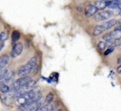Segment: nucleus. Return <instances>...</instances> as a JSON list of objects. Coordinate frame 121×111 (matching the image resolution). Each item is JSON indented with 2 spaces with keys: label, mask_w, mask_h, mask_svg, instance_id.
Here are the masks:
<instances>
[{
  "label": "nucleus",
  "mask_w": 121,
  "mask_h": 111,
  "mask_svg": "<svg viewBox=\"0 0 121 111\" xmlns=\"http://www.w3.org/2000/svg\"><path fill=\"white\" fill-rule=\"evenodd\" d=\"M113 15V12L110 10H104L102 12L98 13L95 16V18L97 22H102L110 19Z\"/></svg>",
  "instance_id": "nucleus-3"
},
{
  "label": "nucleus",
  "mask_w": 121,
  "mask_h": 111,
  "mask_svg": "<svg viewBox=\"0 0 121 111\" xmlns=\"http://www.w3.org/2000/svg\"><path fill=\"white\" fill-rule=\"evenodd\" d=\"M20 38V33L18 31H14L11 34V39L13 42L16 43Z\"/></svg>",
  "instance_id": "nucleus-15"
},
{
  "label": "nucleus",
  "mask_w": 121,
  "mask_h": 111,
  "mask_svg": "<svg viewBox=\"0 0 121 111\" xmlns=\"http://www.w3.org/2000/svg\"><path fill=\"white\" fill-rule=\"evenodd\" d=\"M0 92L3 94L9 93L10 92V87H9L7 85L5 84H3L1 82H0Z\"/></svg>",
  "instance_id": "nucleus-14"
},
{
  "label": "nucleus",
  "mask_w": 121,
  "mask_h": 111,
  "mask_svg": "<svg viewBox=\"0 0 121 111\" xmlns=\"http://www.w3.org/2000/svg\"><path fill=\"white\" fill-rule=\"evenodd\" d=\"M7 71V70H4V69L0 71V81H1L2 79H3V78H4Z\"/></svg>",
  "instance_id": "nucleus-20"
},
{
  "label": "nucleus",
  "mask_w": 121,
  "mask_h": 111,
  "mask_svg": "<svg viewBox=\"0 0 121 111\" xmlns=\"http://www.w3.org/2000/svg\"><path fill=\"white\" fill-rule=\"evenodd\" d=\"M117 73H119V74H121V65L117 67Z\"/></svg>",
  "instance_id": "nucleus-22"
},
{
  "label": "nucleus",
  "mask_w": 121,
  "mask_h": 111,
  "mask_svg": "<svg viewBox=\"0 0 121 111\" xmlns=\"http://www.w3.org/2000/svg\"><path fill=\"white\" fill-rule=\"evenodd\" d=\"M116 23H117V20H116L111 19L110 20L104 23L103 24H102V26L104 28V30L106 31V30H108L111 28H112L113 26H115L116 24Z\"/></svg>",
  "instance_id": "nucleus-9"
},
{
  "label": "nucleus",
  "mask_w": 121,
  "mask_h": 111,
  "mask_svg": "<svg viewBox=\"0 0 121 111\" xmlns=\"http://www.w3.org/2000/svg\"><path fill=\"white\" fill-rule=\"evenodd\" d=\"M97 47H98V48L100 50H103L107 47L106 44L105 42L103 41H100L98 45H97Z\"/></svg>",
  "instance_id": "nucleus-18"
},
{
  "label": "nucleus",
  "mask_w": 121,
  "mask_h": 111,
  "mask_svg": "<svg viewBox=\"0 0 121 111\" xmlns=\"http://www.w3.org/2000/svg\"><path fill=\"white\" fill-rule=\"evenodd\" d=\"M14 75V72L12 71H7L6 73H5V75L4 77V78H3V80L4 81H1V82H3V84H5V82H9L10 80L11 79V78H13Z\"/></svg>",
  "instance_id": "nucleus-12"
},
{
  "label": "nucleus",
  "mask_w": 121,
  "mask_h": 111,
  "mask_svg": "<svg viewBox=\"0 0 121 111\" xmlns=\"http://www.w3.org/2000/svg\"><path fill=\"white\" fill-rule=\"evenodd\" d=\"M97 11H98V9L96 7V6L95 5L91 4L87 7V8L86 9V11H85V13L87 16L91 17L94 15H96Z\"/></svg>",
  "instance_id": "nucleus-6"
},
{
  "label": "nucleus",
  "mask_w": 121,
  "mask_h": 111,
  "mask_svg": "<svg viewBox=\"0 0 121 111\" xmlns=\"http://www.w3.org/2000/svg\"><path fill=\"white\" fill-rule=\"evenodd\" d=\"M53 99H54V94L52 92H50L46 96V101L48 103V104H51V103L53 101Z\"/></svg>",
  "instance_id": "nucleus-17"
},
{
  "label": "nucleus",
  "mask_w": 121,
  "mask_h": 111,
  "mask_svg": "<svg viewBox=\"0 0 121 111\" xmlns=\"http://www.w3.org/2000/svg\"><path fill=\"white\" fill-rule=\"evenodd\" d=\"M23 50V45L21 43H14L11 53V58H15L21 54Z\"/></svg>",
  "instance_id": "nucleus-4"
},
{
  "label": "nucleus",
  "mask_w": 121,
  "mask_h": 111,
  "mask_svg": "<svg viewBox=\"0 0 121 111\" xmlns=\"http://www.w3.org/2000/svg\"><path fill=\"white\" fill-rule=\"evenodd\" d=\"M119 1H107V7L111 9H117L120 4Z\"/></svg>",
  "instance_id": "nucleus-13"
},
{
  "label": "nucleus",
  "mask_w": 121,
  "mask_h": 111,
  "mask_svg": "<svg viewBox=\"0 0 121 111\" xmlns=\"http://www.w3.org/2000/svg\"><path fill=\"white\" fill-rule=\"evenodd\" d=\"M31 80H32V78L29 76H25V77L18 78V79L15 81L11 84L10 87V91H11L12 92H17L22 88H23L25 85H26Z\"/></svg>",
  "instance_id": "nucleus-2"
},
{
  "label": "nucleus",
  "mask_w": 121,
  "mask_h": 111,
  "mask_svg": "<svg viewBox=\"0 0 121 111\" xmlns=\"http://www.w3.org/2000/svg\"><path fill=\"white\" fill-rule=\"evenodd\" d=\"M10 58L7 54H4L0 56V71L3 70L4 68L9 64Z\"/></svg>",
  "instance_id": "nucleus-8"
},
{
  "label": "nucleus",
  "mask_w": 121,
  "mask_h": 111,
  "mask_svg": "<svg viewBox=\"0 0 121 111\" xmlns=\"http://www.w3.org/2000/svg\"><path fill=\"white\" fill-rule=\"evenodd\" d=\"M40 105H41V103H40V99L38 101H36L32 103V105H29L22 111H38V110L40 107Z\"/></svg>",
  "instance_id": "nucleus-7"
},
{
  "label": "nucleus",
  "mask_w": 121,
  "mask_h": 111,
  "mask_svg": "<svg viewBox=\"0 0 121 111\" xmlns=\"http://www.w3.org/2000/svg\"><path fill=\"white\" fill-rule=\"evenodd\" d=\"M37 63V59L36 57H33L29 60L26 65L22 66L18 71V75L19 77H25L27 75L30 73L33 70Z\"/></svg>",
  "instance_id": "nucleus-1"
},
{
  "label": "nucleus",
  "mask_w": 121,
  "mask_h": 111,
  "mask_svg": "<svg viewBox=\"0 0 121 111\" xmlns=\"http://www.w3.org/2000/svg\"><path fill=\"white\" fill-rule=\"evenodd\" d=\"M4 47V43H2L0 44V50H1L3 48V47Z\"/></svg>",
  "instance_id": "nucleus-23"
},
{
  "label": "nucleus",
  "mask_w": 121,
  "mask_h": 111,
  "mask_svg": "<svg viewBox=\"0 0 121 111\" xmlns=\"http://www.w3.org/2000/svg\"><path fill=\"white\" fill-rule=\"evenodd\" d=\"M104 31H105L104 28L102 26V24H100V25H96V26L94 28L93 32V34L95 36H97L100 35L101 34L103 33Z\"/></svg>",
  "instance_id": "nucleus-10"
},
{
  "label": "nucleus",
  "mask_w": 121,
  "mask_h": 111,
  "mask_svg": "<svg viewBox=\"0 0 121 111\" xmlns=\"http://www.w3.org/2000/svg\"><path fill=\"white\" fill-rule=\"evenodd\" d=\"M38 111H53V107L51 104H47L40 107Z\"/></svg>",
  "instance_id": "nucleus-16"
},
{
  "label": "nucleus",
  "mask_w": 121,
  "mask_h": 111,
  "mask_svg": "<svg viewBox=\"0 0 121 111\" xmlns=\"http://www.w3.org/2000/svg\"><path fill=\"white\" fill-rule=\"evenodd\" d=\"M94 5L98 10H103L107 7V1H98L95 3Z\"/></svg>",
  "instance_id": "nucleus-11"
},
{
  "label": "nucleus",
  "mask_w": 121,
  "mask_h": 111,
  "mask_svg": "<svg viewBox=\"0 0 121 111\" xmlns=\"http://www.w3.org/2000/svg\"><path fill=\"white\" fill-rule=\"evenodd\" d=\"M114 48H114L113 46L110 47H109V48H108V50H107L105 52H104V55L107 56V55L109 54H110V53H112L113 51Z\"/></svg>",
  "instance_id": "nucleus-19"
},
{
  "label": "nucleus",
  "mask_w": 121,
  "mask_h": 111,
  "mask_svg": "<svg viewBox=\"0 0 121 111\" xmlns=\"http://www.w3.org/2000/svg\"><path fill=\"white\" fill-rule=\"evenodd\" d=\"M58 111H62V109H59Z\"/></svg>",
  "instance_id": "nucleus-26"
},
{
  "label": "nucleus",
  "mask_w": 121,
  "mask_h": 111,
  "mask_svg": "<svg viewBox=\"0 0 121 111\" xmlns=\"http://www.w3.org/2000/svg\"><path fill=\"white\" fill-rule=\"evenodd\" d=\"M117 63H121V56L119 57L118 59H117Z\"/></svg>",
  "instance_id": "nucleus-24"
},
{
  "label": "nucleus",
  "mask_w": 121,
  "mask_h": 111,
  "mask_svg": "<svg viewBox=\"0 0 121 111\" xmlns=\"http://www.w3.org/2000/svg\"><path fill=\"white\" fill-rule=\"evenodd\" d=\"M118 48H119V49H121V44H120L119 45H118Z\"/></svg>",
  "instance_id": "nucleus-25"
},
{
  "label": "nucleus",
  "mask_w": 121,
  "mask_h": 111,
  "mask_svg": "<svg viewBox=\"0 0 121 111\" xmlns=\"http://www.w3.org/2000/svg\"><path fill=\"white\" fill-rule=\"evenodd\" d=\"M0 97H1L3 103H4L7 106L11 105L13 103V100L16 99L14 96V93L13 94H11V93L3 94V95H1Z\"/></svg>",
  "instance_id": "nucleus-5"
},
{
  "label": "nucleus",
  "mask_w": 121,
  "mask_h": 111,
  "mask_svg": "<svg viewBox=\"0 0 121 111\" xmlns=\"http://www.w3.org/2000/svg\"><path fill=\"white\" fill-rule=\"evenodd\" d=\"M5 38V32H1L0 34V41H3Z\"/></svg>",
  "instance_id": "nucleus-21"
}]
</instances>
